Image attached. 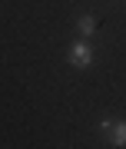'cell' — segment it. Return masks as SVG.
<instances>
[{"label":"cell","mask_w":126,"mask_h":149,"mask_svg":"<svg viewBox=\"0 0 126 149\" xmlns=\"http://www.w3.org/2000/svg\"><path fill=\"white\" fill-rule=\"evenodd\" d=\"M93 60H96V50H93V43H90L86 37L70 47V66H73V70H90Z\"/></svg>","instance_id":"6da1fadb"},{"label":"cell","mask_w":126,"mask_h":149,"mask_svg":"<svg viewBox=\"0 0 126 149\" xmlns=\"http://www.w3.org/2000/svg\"><path fill=\"white\" fill-rule=\"evenodd\" d=\"M103 133L110 136L113 146H126V123H110V119H106L103 123Z\"/></svg>","instance_id":"7a4b0ae2"},{"label":"cell","mask_w":126,"mask_h":149,"mask_svg":"<svg viewBox=\"0 0 126 149\" xmlns=\"http://www.w3.org/2000/svg\"><path fill=\"white\" fill-rule=\"evenodd\" d=\"M76 27H80V37H86V40H90V37L96 33V17H90V13H86V17H80Z\"/></svg>","instance_id":"3957f363"}]
</instances>
